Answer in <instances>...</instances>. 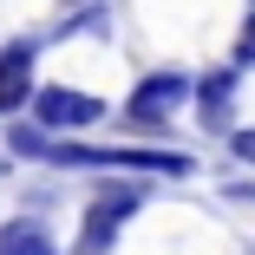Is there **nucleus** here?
I'll list each match as a JSON object with an SVG mask.
<instances>
[{
  "label": "nucleus",
  "mask_w": 255,
  "mask_h": 255,
  "mask_svg": "<svg viewBox=\"0 0 255 255\" xmlns=\"http://www.w3.org/2000/svg\"><path fill=\"white\" fill-rule=\"evenodd\" d=\"M229 157H236V164H255V125L229 131Z\"/></svg>",
  "instance_id": "obj_9"
},
{
  "label": "nucleus",
  "mask_w": 255,
  "mask_h": 255,
  "mask_svg": "<svg viewBox=\"0 0 255 255\" xmlns=\"http://www.w3.org/2000/svg\"><path fill=\"white\" fill-rule=\"evenodd\" d=\"M125 216H137V190L131 183H105L85 203V223H79V255H112Z\"/></svg>",
  "instance_id": "obj_1"
},
{
  "label": "nucleus",
  "mask_w": 255,
  "mask_h": 255,
  "mask_svg": "<svg viewBox=\"0 0 255 255\" xmlns=\"http://www.w3.org/2000/svg\"><path fill=\"white\" fill-rule=\"evenodd\" d=\"M26 98H33V39L0 53V118L26 112Z\"/></svg>",
  "instance_id": "obj_5"
},
{
  "label": "nucleus",
  "mask_w": 255,
  "mask_h": 255,
  "mask_svg": "<svg viewBox=\"0 0 255 255\" xmlns=\"http://www.w3.org/2000/svg\"><path fill=\"white\" fill-rule=\"evenodd\" d=\"M229 66H236V72H242V66H255V13H249V20H242V33H236V59H229Z\"/></svg>",
  "instance_id": "obj_8"
},
{
  "label": "nucleus",
  "mask_w": 255,
  "mask_h": 255,
  "mask_svg": "<svg viewBox=\"0 0 255 255\" xmlns=\"http://www.w3.org/2000/svg\"><path fill=\"white\" fill-rule=\"evenodd\" d=\"M26 112H33L46 131H92L98 118H105V98H92V92H72V85H33Z\"/></svg>",
  "instance_id": "obj_2"
},
{
  "label": "nucleus",
  "mask_w": 255,
  "mask_h": 255,
  "mask_svg": "<svg viewBox=\"0 0 255 255\" xmlns=\"http://www.w3.org/2000/svg\"><path fill=\"white\" fill-rule=\"evenodd\" d=\"M0 255H59V242L33 216H7V223H0Z\"/></svg>",
  "instance_id": "obj_6"
},
{
  "label": "nucleus",
  "mask_w": 255,
  "mask_h": 255,
  "mask_svg": "<svg viewBox=\"0 0 255 255\" xmlns=\"http://www.w3.org/2000/svg\"><path fill=\"white\" fill-rule=\"evenodd\" d=\"M190 98V79L183 72H150V79H137L131 85V98H125V125H137V131H157V125H170V112Z\"/></svg>",
  "instance_id": "obj_3"
},
{
  "label": "nucleus",
  "mask_w": 255,
  "mask_h": 255,
  "mask_svg": "<svg viewBox=\"0 0 255 255\" xmlns=\"http://www.w3.org/2000/svg\"><path fill=\"white\" fill-rule=\"evenodd\" d=\"M7 170H13V164H7V157H0V177H7Z\"/></svg>",
  "instance_id": "obj_10"
},
{
  "label": "nucleus",
  "mask_w": 255,
  "mask_h": 255,
  "mask_svg": "<svg viewBox=\"0 0 255 255\" xmlns=\"http://www.w3.org/2000/svg\"><path fill=\"white\" fill-rule=\"evenodd\" d=\"M236 85H242V72L236 66H223V72H203L196 85H190V98H196V125L203 131H229V112H236Z\"/></svg>",
  "instance_id": "obj_4"
},
{
  "label": "nucleus",
  "mask_w": 255,
  "mask_h": 255,
  "mask_svg": "<svg viewBox=\"0 0 255 255\" xmlns=\"http://www.w3.org/2000/svg\"><path fill=\"white\" fill-rule=\"evenodd\" d=\"M13 157H46V144H53V137H46V131H33V125H13Z\"/></svg>",
  "instance_id": "obj_7"
}]
</instances>
